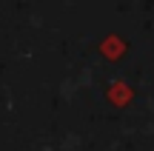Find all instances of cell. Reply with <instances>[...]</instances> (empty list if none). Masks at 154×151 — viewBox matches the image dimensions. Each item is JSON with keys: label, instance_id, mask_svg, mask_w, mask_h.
Returning a JSON list of instances; mask_svg holds the SVG:
<instances>
[{"label": "cell", "instance_id": "6da1fadb", "mask_svg": "<svg viewBox=\"0 0 154 151\" xmlns=\"http://www.w3.org/2000/svg\"><path fill=\"white\" fill-rule=\"evenodd\" d=\"M106 97H109L111 106H128L134 100V89L123 80H111V86L106 89Z\"/></svg>", "mask_w": 154, "mask_h": 151}, {"label": "cell", "instance_id": "7a4b0ae2", "mask_svg": "<svg viewBox=\"0 0 154 151\" xmlns=\"http://www.w3.org/2000/svg\"><path fill=\"white\" fill-rule=\"evenodd\" d=\"M126 40L120 37V34H106L103 40H100V54L106 57V60H120L123 54H126Z\"/></svg>", "mask_w": 154, "mask_h": 151}]
</instances>
